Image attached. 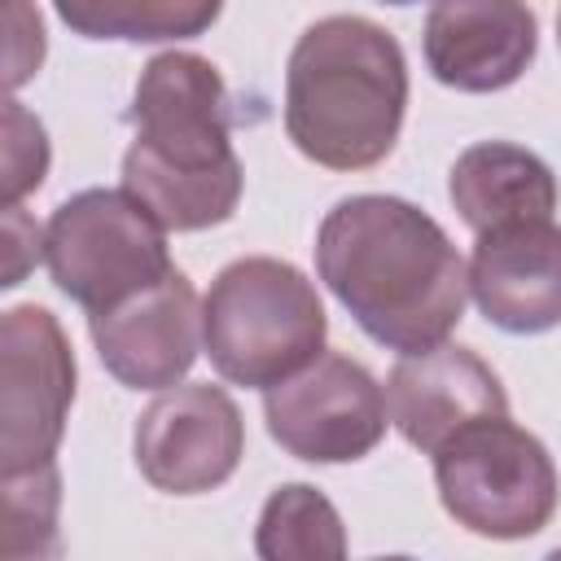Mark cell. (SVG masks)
Instances as JSON below:
<instances>
[{"label":"cell","instance_id":"9","mask_svg":"<svg viewBox=\"0 0 561 561\" xmlns=\"http://www.w3.org/2000/svg\"><path fill=\"white\" fill-rule=\"evenodd\" d=\"M245 451L237 403L210 386H167L136 421V469L153 491L202 495L224 486Z\"/></svg>","mask_w":561,"mask_h":561},{"label":"cell","instance_id":"22","mask_svg":"<svg viewBox=\"0 0 561 561\" xmlns=\"http://www.w3.org/2000/svg\"><path fill=\"white\" fill-rule=\"evenodd\" d=\"M557 39H561V13H557Z\"/></svg>","mask_w":561,"mask_h":561},{"label":"cell","instance_id":"6","mask_svg":"<svg viewBox=\"0 0 561 561\" xmlns=\"http://www.w3.org/2000/svg\"><path fill=\"white\" fill-rule=\"evenodd\" d=\"M44 263L66 298L105 311L171 272L167 228L127 188H83L53 210Z\"/></svg>","mask_w":561,"mask_h":561},{"label":"cell","instance_id":"12","mask_svg":"<svg viewBox=\"0 0 561 561\" xmlns=\"http://www.w3.org/2000/svg\"><path fill=\"white\" fill-rule=\"evenodd\" d=\"M535 13L526 0H434L425 61L456 92H500L535 61Z\"/></svg>","mask_w":561,"mask_h":561},{"label":"cell","instance_id":"18","mask_svg":"<svg viewBox=\"0 0 561 561\" xmlns=\"http://www.w3.org/2000/svg\"><path fill=\"white\" fill-rule=\"evenodd\" d=\"M48 171V136L44 123L22 105V101H4V206H18L31 188L44 184Z\"/></svg>","mask_w":561,"mask_h":561},{"label":"cell","instance_id":"16","mask_svg":"<svg viewBox=\"0 0 561 561\" xmlns=\"http://www.w3.org/2000/svg\"><path fill=\"white\" fill-rule=\"evenodd\" d=\"M254 548L267 561H337L346 557V530L337 508L316 486L289 482L267 495Z\"/></svg>","mask_w":561,"mask_h":561},{"label":"cell","instance_id":"11","mask_svg":"<svg viewBox=\"0 0 561 561\" xmlns=\"http://www.w3.org/2000/svg\"><path fill=\"white\" fill-rule=\"evenodd\" d=\"M386 412L412 447L434 456L460 430L491 416H508V394L482 355H473L469 346L438 342L425 351H408L390 368Z\"/></svg>","mask_w":561,"mask_h":561},{"label":"cell","instance_id":"3","mask_svg":"<svg viewBox=\"0 0 561 561\" xmlns=\"http://www.w3.org/2000/svg\"><path fill=\"white\" fill-rule=\"evenodd\" d=\"M408 61L399 39L355 13L307 26L285 70V131L329 171L377 167L403 127Z\"/></svg>","mask_w":561,"mask_h":561},{"label":"cell","instance_id":"15","mask_svg":"<svg viewBox=\"0 0 561 561\" xmlns=\"http://www.w3.org/2000/svg\"><path fill=\"white\" fill-rule=\"evenodd\" d=\"M57 18L83 39H188L202 35L224 0H53Z\"/></svg>","mask_w":561,"mask_h":561},{"label":"cell","instance_id":"8","mask_svg":"<svg viewBox=\"0 0 561 561\" xmlns=\"http://www.w3.org/2000/svg\"><path fill=\"white\" fill-rule=\"evenodd\" d=\"M267 434L298 460L342 465L368 456L386 434V394L364 364L324 351L294 377L267 386Z\"/></svg>","mask_w":561,"mask_h":561},{"label":"cell","instance_id":"4","mask_svg":"<svg viewBox=\"0 0 561 561\" xmlns=\"http://www.w3.org/2000/svg\"><path fill=\"white\" fill-rule=\"evenodd\" d=\"M324 302L285 259L245 254L228 263L202 302V342L224 381L276 386L324 351Z\"/></svg>","mask_w":561,"mask_h":561},{"label":"cell","instance_id":"19","mask_svg":"<svg viewBox=\"0 0 561 561\" xmlns=\"http://www.w3.org/2000/svg\"><path fill=\"white\" fill-rule=\"evenodd\" d=\"M13 44H9V88H22L44 61V26L26 0H13Z\"/></svg>","mask_w":561,"mask_h":561},{"label":"cell","instance_id":"1","mask_svg":"<svg viewBox=\"0 0 561 561\" xmlns=\"http://www.w3.org/2000/svg\"><path fill=\"white\" fill-rule=\"evenodd\" d=\"M316 267L355 324L390 351L447 342L465 316L469 267L438 219L386 193L337 202L316 237Z\"/></svg>","mask_w":561,"mask_h":561},{"label":"cell","instance_id":"2","mask_svg":"<svg viewBox=\"0 0 561 561\" xmlns=\"http://www.w3.org/2000/svg\"><path fill=\"white\" fill-rule=\"evenodd\" d=\"M136 127L123 153V188L167 228L197 232L232 219L241 158L228 140V88L197 53H158L127 110Z\"/></svg>","mask_w":561,"mask_h":561},{"label":"cell","instance_id":"7","mask_svg":"<svg viewBox=\"0 0 561 561\" xmlns=\"http://www.w3.org/2000/svg\"><path fill=\"white\" fill-rule=\"evenodd\" d=\"M75 403V351L48 307H13L0 324V473L57 456Z\"/></svg>","mask_w":561,"mask_h":561},{"label":"cell","instance_id":"5","mask_svg":"<svg viewBox=\"0 0 561 561\" xmlns=\"http://www.w3.org/2000/svg\"><path fill=\"white\" fill-rule=\"evenodd\" d=\"M443 508L473 535L526 539L557 513V465L548 447L508 416L478 421L434 451Z\"/></svg>","mask_w":561,"mask_h":561},{"label":"cell","instance_id":"13","mask_svg":"<svg viewBox=\"0 0 561 561\" xmlns=\"http://www.w3.org/2000/svg\"><path fill=\"white\" fill-rule=\"evenodd\" d=\"M469 294L504 333H543L561 324V228L552 219L478 232Z\"/></svg>","mask_w":561,"mask_h":561},{"label":"cell","instance_id":"17","mask_svg":"<svg viewBox=\"0 0 561 561\" xmlns=\"http://www.w3.org/2000/svg\"><path fill=\"white\" fill-rule=\"evenodd\" d=\"M57 513H61V473L57 460L4 473L0 491V557H53L57 543Z\"/></svg>","mask_w":561,"mask_h":561},{"label":"cell","instance_id":"20","mask_svg":"<svg viewBox=\"0 0 561 561\" xmlns=\"http://www.w3.org/2000/svg\"><path fill=\"white\" fill-rule=\"evenodd\" d=\"M39 245H44V232L26 219L22 206H4V289H13L26 267L39 259Z\"/></svg>","mask_w":561,"mask_h":561},{"label":"cell","instance_id":"21","mask_svg":"<svg viewBox=\"0 0 561 561\" xmlns=\"http://www.w3.org/2000/svg\"><path fill=\"white\" fill-rule=\"evenodd\" d=\"M386 4H416V0H386Z\"/></svg>","mask_w":561,"mask_h":561},{"label":"cell","instance_id":"14","mask_svg":"<svg viewBox=\"0 0 561 561\" xmlns=\"http://www.w3.org/2000/svg\"><path fill=\"white\" fill-rule=\"evenodd\" d=\"M451 206L473 232H495L508 224L552 219L557 210V175L552 167L508 140L469 145L447 180Z\"/></svg>","mask_w":561,"mask_h":561},{"label":"cell","instance_id":"10","mask_svg":"<svg viewBox=\"0 0 561 561\" xmlns=\"http://www.w3.org/2000/svg\"><path fill=\"white\" fill-rule=\"evenodd\" d=\"M101 364L131 390H167L175 386L202 342V307L184 272H167L158 285L92 311L88 320Z\"/></svg>","mask_w":561,"mask_h":561}]
</instances>
